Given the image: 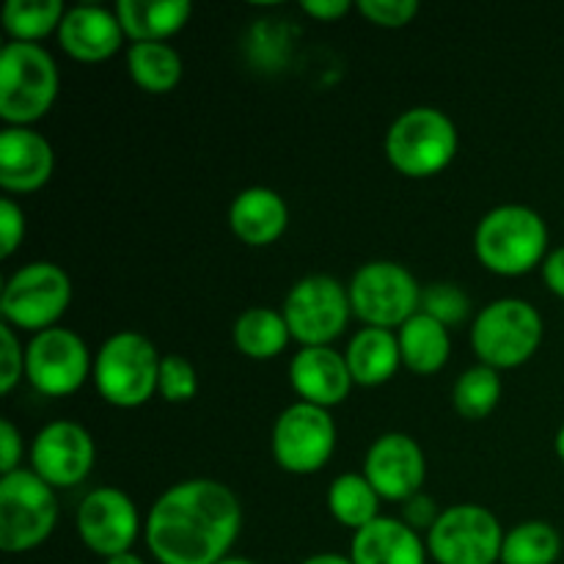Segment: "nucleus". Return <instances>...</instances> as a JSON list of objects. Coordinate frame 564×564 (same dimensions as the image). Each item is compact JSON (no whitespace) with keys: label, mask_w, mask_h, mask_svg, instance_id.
<instances>
[{"label":"nucleus","mask_w":564,"mask_h":564,"mask_svg":"<svg viewBox=\"0 0 564 564\" xmlns=\"http://www.w3.org/2000/svg\"><path fill=\"white\" fill-rule=\"evenodd\" d=\"M242 529V505L220 479L193 477L171 485L143 521L149 554L160 564H218Z\"/></svg>","instance_id":"nucleus-1"},{"label":"nucleus","mask_w":564,"mask_h":564,"mask_svg":"<svg viewBox=\"0 0 564 564\" xmlns=\"http://www.w3.org/2000/svg\"><path fill=\"white\" fill-rule=\"evenodd\" d=\"M474 253L496 275H523L549 257V224L527 204H499L479 218Z\"/></svg>","instance_id":"nucleus-2"},{"label":"nucleus","mask_w":564,"mask_h":564,"mask_svg":"<svg viewBox=\"0 0 564 564\" xmlns=\"http://www.w3.org/2000/svg\"><path fill=\"white\" fill-rule=\"evenodd\" d=\"M160 350L141 330H116L94 352L91 380L113 408H141L158 394Z\"/></svg>","instance_id":"nucleus-3"},{"label":"nucleus","mask_w":564,"mask_h":564,"mask_svg":"<svg viewBox=\"0 0 564 564\" xmlns=\"http://www.w3.org/2000/svg\"><path fill=\"white\" fill-rule=\"evenodd\" d=\"M61 75L53 55L33 42H6L0 50V119L6 127H31L58 97Z\"/></svg>","instance_id":"nucleus-4"},{"label":"nucleus","mask_w":564,"mask_h":564,"mask_svg":"<svg viewBox=\"0 0 564 564\" xmlns=\"http://www.w3.org/2000/svg\"><path fill=\"white\" fill-rule=\"evenodd\" d=\"M457 147L460 135L455 121L433 105L402 110L386 132V158L411 180L441 174L455 160Z\"/></svg>","instance_id":"nucleus-5"},{"label":"nucleus","mask_w":564,"mask_h":564,"mask_svg":"<svg viewBox=\"0 0 564 564\" xmlns=\"http://www.w3.org/2000/svg\"><path fill=\"white\" fill-rule=\"evenodd\" d=\"M543 341V317L523 297H499L479 308L471 325V347L479 364L494 369H516L538 352Z\"/></svg>","instance_id":"nucleus-6"},{"label":"nucleus","mask_w":564,"mask_h":564,"mask_svg":"<svg viewBox=\"0 0 564 564\" xmlns=\"http://www.w3.org/2000/svg\"><path fill=\"white\" fill-rule=\"evenodd\" d=\"M58 523V496L33 468L0 477V549L25 554L39 549Z\"/></svg>","instance_id":"nucleus-7"},{"label":"nucleus","mask_w":564,"mask_h":564,"mask_svg":"<svg viewBox=\"0 0 564 564\" xmlns=\"http://www.w3.org/2000/svg\"><path fill=\"white\" fill-rule=\"evenodd\" d=\"M347 290H350L352 314L372 328L400 330L422 308L424 286H419L416 275L405 264L391 259L361 264L352 273Z\"/></svg>","instance_id":"nucleus-8"},{"label":"nucleus","mask_w":564,"mask_h":564,"mask_svg":"<svg viewBox=\"0 0 564 564\" xmlns=\"http://www.w3.org/2000/svg\"><path fill=\"white\" fill-rule=\"evenodd\" d=\"M72 303V279L55 262H28L9 275L0 295L3 323L14 330H47Z\"/></svg>","instance_id":"nucleus-9"},{"label":"nucleus","mask_w":564,"mask_h":564,"mask_svg":"<svg viewBox=\"0 0 564 564\" xmlns=\"http://www.w3.org/2000/svg\"><path fill=\"white\" fill-rule=\"evenodd\" d=\"M281 312L301 347H325L347 330L352 317L350 290L334 275H303L286 292Z\"/></svg>","instance_id":"nucleus-10"},{"label":"nucleus","mask_w":564,"mask_h":564,"mask_svg":"<svg viewBox=\"0 0 564 564\" xmlns=\"http://www.w3.org/2000/svg\"><path fill=\"white\" fill-rule=\"evenodd\" d=\"M505 529L482 505H452L427 532V551L438 564H499Z\"/></svg>","instance_id":"nucleus-11"},{"label":"nucleus","mask_w":564,"mask_h":564,"mask_svg":"<svg viewBox=\"0 0 564 564\" xmlns=\"http://www.w3.org/2000/svg\"><path fill=\"white\" fill-rule=\"evenodd\" d=\"M336 422L330 411L312 402H292L279 413L270 435L275 463L290 474H314L336 452Z\"/></svg>","instance_id":"nucleus-12"},{"label":"nucleus","mask_w":564,"mask_h":564,"mask_svg":"<svg viewBox=\"0 0 564 564\" xmlns=\"http://www.w3.org/2000/svg\"><path fill=\"white\" fill-rule=\"evenodd\" d=\"M94 372V356L77 330L55 325L39 330L25 345V378L39 394L69 397Z\"/></svg>","instance_id":"nucleus-13"},{"label":"nucleus","mask_w":564,"mask_h":564,"mask_svg":"<svg viewBox=\"0 0 564 564\" xmlns=\"http://www.w3.org/2000/svg\"><path fill=\"white\" fill-rule=\"evenodd\" d=\"M83 545L102 560L132 551L143 532L138 505L121 488H94L83 496L75 516Z\"/></svg>","instance_id":"nucleus-14"},{"label":"nucleus","mask_w":564,"mask_h":564,"mask_svg":"<svg viewBox=\"0 0 564 564\" xmlns=\"http://www.w3.org/2000/svg\"><path fill=\"white\" fill-rule=\"evenodd\" d=\"M97 460V446L91 433L72 419L44 424L31 441V468L47 485L75 488L91 474Z\"/></svg>","instance_id":"nucleus-15"},{"label":"nucleus","mask_w":564,"mask_h":564,"mask_svg":"<svg viewBox=\"0 0 564 564\" xmlns=\"http://www.w3.org/2000/svg\"><path fill=\"white\" fill-rule=\"evenodd\" d=\"M364 477L383 501L405 505L427 479V457L416 438L408 433H383L369 444L364 457Z\"/></svg>","instance_id":"nucleus-16"},{"label":"nucleus","mask_w":564,"mask_h":564,"mask_svg":"<svg viewBox=\"0 0 564 564\" xmlns=\"http://www.w3.org/2000/svg\"><path fill=\"white\" fill-rule=\"evenodd\" d=\"M55 36L66 55L83 64H99L119 53L127 33L116 9L99 3H77L66 9Z\"/></svg>","instance_id":"nucleus-17"},{"label":"nucleus","mask_w":564,"mask_h":564,"mask_svg":"<svg viewBox=\"0 0 564 564\" xmlns=\"http://www.w3.org/2000/svg\"><path fill=\"white\" fill-rule=\"evenodd\" d=\"M290 386L303 402L330 408L341 405L352 389V375L345 352L325 347H301L290 361Z\"/></svg>","instance_id":"nucleus-18"},{"label":"nucleus","mask_w":564,"mask_h":564,"mask_svg":"<svg viewBox=\"0 0 564 564\" xmlns=\"http://www.w3.org/2000/svg\"><path fill=\"white\" fill-rule=\"evenodd\" d=\"M55 171L53 143L33 127H3L0 132V187L6 193H33Z\"/></svg>","instance_id":"nucleus-19"},{"label":"nucleus","mask_w":564,"mask_h":564,"mask_svg":"<svg viewBox=\"0 0 564 564\" xmlns=\"http://www.w3.org/2000/svg\"><path fill=\"white\" fill-rule=\"evenodd\" d=\"M427 540L402 518L380 516L352 532V564H427Z\"/></svg>","instance_id":"nucleus-20"},{"label":"nucleus","mask_w":564,"mask_h":564,"mask_svg":"<svg viewBox=\"0 0 564 564\" xmlns=\"http://www.w3.org/2000/svg\"><path fill=\"white\" fill-rule=\"evenodd\" d=\"M229 226L246 246H270L290 226V207H286L284 196L273 187H246L231 198Z\"/></svg>","instance_id":"nucleus-21"},{"label":"nucleus","mask_w":564,"mask_h":564,"mask_svg":"<svg viewBox=\"0 0 564 564\" xmlns=\"http://www.w3.org/2000/svg\"><path fill=\"white\" fill-rule=\"evenodd\" d=\"M347 367H350L352 383L358 386H383L389 383L402 367L400 339L389 328H372L364 325L347 341Z\"/></svg>","instance_id":"nucleus-22"},{"label":"nucleus","mask_w":564,"mask_h":564,"mask_svg":"<svg viewBox=\"0 0 564 564\" xmlns=\"http://www.w3.org/2000/svg\"><path fill=\"white\" fill-rule=\"evenodd\" d=\"M116 14L132 42H165L187 25L193 3L191 0H119Z\"/></svg>","instance_id":"nucleus-23"},{"label":"nucleus","mask_w":564,"mask_h":564,"mask_svg":"<svg viewBox=\"0 0 564 564\" xmlns=\"http://www.w3.org/2000/svg\"><path fill=\"white\" fill-rule=\"evenodd\" d=\"M402 352V367L416 375H435L446 367L452 356V336L446 325L419 312L397 330Z\"/></svg>","instance_id":"nucleus-24"},{"label":"nucleus","mask_w":564,"mask_h":564,"mask_svg":"<svg viewBox=\"0 0 564 564\" xmlns=\"http://www.w3.org/2000/svg\"><path fill=\"white\" fill-rule=\"evenodd\" d=\"M231 339L242 356L253 358V361H270L286 350L292 334L281 308L251 306L235 319Z\"/></svg>","instance_id":"nucleus-25"},{"label":"nucleus","mask_w":564,"mask_h":564,"mask_svg":"<svg viewBox=\"0 0 564 564\" xmlns=\"http://www.w3.org/2000/svg\"><path fill=\"white\" fill-rule=\"evenodd\" d=\"M127 72L147 94H169L182 80V55L169 42H132L127 50Z\"/></svg>","instance_id":"nucleus-26"},{"label":"nucleus","mask_w":564,"mask_h":564,"mask_svg":"<svg viewBox=\"0 0 564 564\" xmlns=\"http://www.w3.org/2000/svg\"><path fill=\"white\" fill-rule=\"evenodd\" d=\"M380 501L383 499L364 474H339L328 488V512L352 532L380 518Z\"/></svg>","instance_id":"nucleus-27"},{"label":"nucleus","mask_w":564,"mask_h":564,"mask_svg":"<svg viewBox=\"0 0 564 564\" xmlns=\"http://www.w3.org/2000/svg\"><path fill=\"white\" fill-rule=\"evenodd\" d=\"M562 534L549 521H523L505 534L499 564H556Z\"/></svg>","instance_id":"nucleus-28"},{"label":"nucleus","mask_w":564,"mask_h":564,"mask_svg":"<svg viewBox=\"0 0 564 564\" xmlns=\"http://www.w3.org/2000/svg\"><path fill=\"white\" fill-rule=\"evenodd\" d=\"M501 391H505V383H501L499 369L474 364L452 386V405L463 419L479 422V419H488L496 411Z\"/></svg>","instance_id":"nucleus-29"},{"label":"nucleus","mask_w":564,"mask_h":564,"mask_svg":"<svg viewBox=\"0 0 564 564\" xmlns=\"http://www.w3.org/2000/svg\"><path fill=\"white\" fill-rule=\"evenodd\" d=\"M66 6L61 0H9L3 9V28L11 42H33L58 33Z\"/></svg>","instance_id":"nucleus-30"},{"label":"nucleus","mask_w":564,"mask_h":564,"mask_svg":"<svg viewBox=\"0 0 564 564\" xmlns=\"http://www.w3.org/2000/svg\"><path fill=\"white\" fill-rule=\"evenodd\" d=\"M419 312L430 314L446 328H455V325L466 323L468 314H471V297L455 281H435L422 290V308Z\"/></svg>","instance_id":"nucleus-31"},{"label":"nucleus","mask_w":564,"mask_h":564,"mask_svg":"<svg viewBox=\"0 0 564 564\" xmlns=\"http://www.w3.org/2000/svg\"><path fill=\"white\" fill-rule=\"evenodd\" d=\"M198 391V372L191 358L180 352H165L160 361L158 394L165 402H191Z\"/></svg>","instance_id":"nucleus-32"},{"label":"nucleus","mask_w":564,"mask_h":564,"mask_svg":"<svg viewBox=\"0 0 564 564\" xmlns=\"http://www.w3.org/2000/svg\"><path fill=\"white\" fill-rule=\"evenodd\" d=\"M25 375V347L11 325L0 323V391L11 394Z\"/></svg>","instance_id":"nucleus-33"},{"label":"nucleus","mask_w":564,"mask_h":564,"mask_svg":"<svg viewBox=\"0 0 564 564\" xmlns=\"http://www.w3.org/2000/svg\"><path fill=\"white\" fill-rule=\"evenodd\" d=\"M358 11L380 28H405L419 14V0H358Z\"/></svg>","instance_id":"nucleus-34"},{"label":"nucleus","mask_w":564,"mask_h":564,"mask_svg":"<svg viewBox=\"0 0 564 564\" xmlns=\"http://www.w3.org/2000/svg\"><path fill=\"white\" fill-rule=\"evenodd\" d=\"M22 237H25V213L14 198H3L0 202V253L3 259H9L20 248Z\"/></svg>","instance_id":"nucleus-35"},{"label":"nucleus","mask_w":564,"mask_h":564,"mask_svg":"<svg viewBox=\"0 0 564 564\" xmlns=\"http://www.w3.org/2000/svg\"><path fill=\"white\" fill-rule=\"evenodd\" d=\"M441 512L444 510L435 505L433 496H427L422 490V494H416L413 499L405 501V507H402V521L422 534V532H430V529L435 527V521L441 518Z\"/></svg>","instance_id":"nucleus-36"},{"label":"nucleus","mask_w":564,"mask_h":564,"mask_svg":"<svg viewBox=\"0 0 564 564\" xmlns=\"http://www.w3.org/2000/svg\"><path fill=\"white\" fill-rule=\"evenodd\" d=\"M22 463V433L11 419H0V477L17 471Z\"/></svg>","instance_id":"nucleus-37"},{"label":"nucleus","mask_w":564,"mask_h":564,"mask_svg":"<svg viewBox=\"0 0 564 564\" xmlns=\"http://www.w3.org/2000/svg\"><path fill=\"white\" fill-rule=\"evenodd\" d=\"M301 9L314 20L334 22L341 20L352 9V3L350 0H301Z\"/></svg>","instance_id":"nucleus-38"},{"label":"nucleus","mask_w":564,"mask_h":564,"mask_svg":"<svg viewBox=\"0 0 564 564\" xmlns=\"http://www.w3.org/2000/svg\"><path fill=\"white\" fill-rule=\"evenodd\" d=\"M540 270H543L545 286H549L554 295L564 297V246L551 248L549 257H545V262L540 264Z\"/></svg>","instance_id":"nucleus-39"},{"label":"nucleus","mask_w":564,"mask_h":564,"mask_svg":"<svg viewBox=\"0 0 564 564\" xmlns=\"http://www.w3.org/2000/svg\"><path fill=\"white\" fill-rule=\"evenodd\" d=\"M301 564H352V560H350V556L330 554V551H325V554L308 556V560H303Z\"/></svg>","instance_id":"nucleus-40"},{"label":"nucleus","mask_w":564,"mask_h":564,"mask_svg":"<svg viewBox=\"0 0 564 564\" xmlns=\"http://www.w3.org/2000/svg\"><path fill=\"white\" fill-rule=\"evenodd\" d=\"M105 564H147V562H143L138 554H132V551H127V554L110 556V560H105Z\"/></svg>","instance_id":"nucleus-41"},{"label":"nucleus","mask_w":564,"mask_h":564,"mask_svg":"<svg viewBox=\"0 0 564 564\" xmlns=\"http://www.w3.org/2000/svg\"><path fill=\"white\" fill-rule=\"evenodd\" d=\"M554 449H556V455H560V460L564 463V424H562V427H560V433H556Z\"/></svg>","instance_id":"nucleus-42"},{"label":"nucleus","mask_w":564,"mask_h":564,"mask_svg":"<svg viewBox=\"0 0 564 564\" xmlns=\"http://www.w3.org/2000/svg\"><path fill=\"white\" fill-rule=\"evenodd\" d=\"M218 564H257L251 560H242V556H226V560H220Z\"/></svg>","instance_id":"nucleus-43"}]
</instances>
